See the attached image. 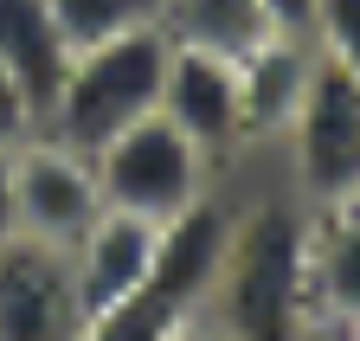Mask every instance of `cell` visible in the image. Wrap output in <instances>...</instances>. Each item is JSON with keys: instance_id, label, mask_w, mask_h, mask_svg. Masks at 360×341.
Wrapping results in <instances>:
<instances>
[{"instance_id": "14", "label": "cell", "mask_w": 360, "mask_h": 341, "mask_svg": "<svg viewBox=\"0 0 360 341\" xmlns=\"http://www.w3.org/2000/svg\"><path fill=\"white\" fill-rule=\"evenodd\" d=\"M52 13H58L65 46L84 52V46H103V39H116V32L161 26L167 20V0H52Z\"/></svg>"}, {"instance_id": "10", "label": "cell", "mask_w": 360, "mask_h": 341, "mask_svg": "<svg viewBox=\"0 0 360 341\" xmlns=\"http://www.w3.org/2000/svg\"><path fill=\"white\" fill-rule=\"evenodd\" d=\"M161 116H167L206 161L238 155V148H245V116H238V71H232V58L174 39L167 77H161Z\"/></svg>"}, {"instance_id": "4", "label": "cell", "mask_w": 360, "mask_h": 341, "mask_svg": "<svg viewBox=\"0 0 360 341\" xmlns=\"http://www.w3.org/2000/svg\"><path fill=\"white\" fill-rule=\"evenodd\" d=\"M90 174H97L103 206L135 212V219H155V226H161V219L187 212V206L206 193L212 161L155 110V116L129 122L122 136H110L97 155H90Z\"/></svg>"}, {"instance_id": "2", "label": "cell", "mask_w": 360, "mask_h": 341, "mask_svg": "<svg viewBox=\"0 0 360 341\" xmlns=\"http://www.w3.org/2000/svg\"><path fill=\"white\" fill-rule=\"evenodd\" d=\"M167 52H174L167 26H135V32L103 39V46L71 52V71L58 84L52 110H45V136H58L77 155H97L110 136L129 129V122L155 116L161 110Z\"/></svg>"}, {"instance_id": "12", "label": "cell", "mask_w": 360, "mask_h": 341, "mask_svg": "<svg viewBox=\"0 0 360 341\" xmlns=\"http://www.w3.org/2000/svg\"><path fill=\"white\" fill-rule=\"evenodd\" d=\"M0 65L32 91L39 116L52 110L58 84L71 71V46H65V32H58L52 0H0Z\"/></svg>"}, {"instance_id": "18", "label": "cell", "mask_w": 360, "mask_h": 341, "mask_svg": "<svg viewBox=\"0 0 360 341\" xmlns=\"http://www.w3.org/2000/svg\"><path fill=\"white\" fill-rule=\"evenodd\" d=\"M0 238H13V148H0Z\"/></svg>"}, {"instance_id": "13", "label": "cell", "mask_w": 360, "mask_h": 341, "mask_svg": "<svg viewBox=\"0 0 360 341\" xmlns=\"http://www.w3.org/2000/svg\"><path fill=\"white\" fill-rule=\"evenodd\" d=\"M161 26L174 39H187V46H206V52H225V58L251 52L257 39L270 32V20H264L257 0H167V20Z\"/></svg>"}, {"instance_id": "7", "label": "cell", "mask_w": 360, "mask_h": 341, "mask_svg": "<svg viewBox=\"0 0 360 341\" xmlns=\"http://www.w3.org/2000/svg\"><path fill=\"white\" fill-rule=\"evenodd\" d=\"M0 341H84L71 258L39 238H0Z\"/></svg>"}, {"instance_id": "6", "label": "cell", "mask_w": 360, "mask_h": 341, "mask_svg": "<svg viewBox=\"0 0 360 341\" xmlns=\"http://www.w3.org/2000/svg\"><path fill=\"white\" fill-rule=\"evenodd\" d=\"M103 212L97 174H90V155L65 148L58 136H26L13 148V232L71 251L77 232Z\"/></svg>"}, {"instance_id": "3", "label": "cell", "mask_w": 360, "mask_h": 341, "mask_svg": "<svg viewBox=\"0 0 360 341\" xmlns=\"http://www.w3.org/2000/svg\"><path fill=\"white\" fill-rule=\"evenodd\" d=\"M225 238H232V206L212 193H200L187 212L161 219L148 283L135 290V303H122L97 328V341H167L193 316H206L219 264H225Z\"/></svg>"}, {"instance_id": "11", "label": "cell", "mask_w": 360, "mask_h": 341, "mask_svg": "<svg viewBox=\"0 0 360 341\" xmlns=\"http://www.w3.org/2000/svg\"><path fill=\"white\" fill-rule=\"evenodd\" d=\"M238 71V116H245V142H283L290 122L302 110L315 46L302 32H264L251 52L232 58Z\"/></svg>"}, {"instance_id": "1", "label": "cell", "mask_w": 360, "mask_h": 341, "mask_svg": "<svg viewBox=\"0 0 360 341\" xmlns=\"http://www.w3.org/2000/svg\"><path fill=\"white\" fill-rule=\"evenodd\" d=\"M302 232L309 219L290 206H251L232 212L225 264L212 283L206 316L232 341H283L302 335Z\"/></svg>"}, {"instance_id": "5", "label": "cell", "mask_w": 360, "mask_h": 341, "mask_svg": "<svg viewBox=\"0 0 360 341\" xmlns=\"http://www.w3.org/2000/svg\"><path fill=\"white\" fill-rule=\"evenodd\" d=\"M290 155H296V187L309 200H341L360 193V77L335 58L315 52L302 110L290 122Z\"/></svg>"}, {"instance_id": "15", "label": "cell", "mask_w": 360, "mask_h": 341, "mask_svg": "<svg viewBox=\"0 0 360 341\" xmlns=\"http://www.w3.org/2000/svg\"><path fill=\"white\" fill-rule=\"evenodd\" d=\"M309 46L347 65L360 77V0H315V20H309Z\"/></svg>"}, {"instance_id": "16", "label": "cell", "mask_w": 360, "mask_h": 341, "mask_svg": "<svg viewBox=\"0 0 360 341\" xmlns=\"http://www.w3.org/2000/svg\"><path fill=\"white\" fill-rule=\"evenodd\" d=\"M45 129V116H39V103H32V91L0 65V148H20L26 136H39Z\"/></svg>"}, {"instance_id": "17", "label": "cell", "mask_w": 360, "mask_h": 341, "mask_svg": "<svg viewBox=\"0 0 360 341\" xmlns=\"http://www.w3.org/2000/svg\"><path fill=\"white\" fill-rule=\"evenodd\" d=\"M270 32H302L309 39V20H315V0H257Z\"/></svg>"}, {"instance_id": "8", "label": "cell", "mask_w": 360, "mask_h": 341, "mask_svg": "<svg viewBox=\"0 0 360 341\" xmlns=\"http://www.w3.org/2000/svg\"><path fill=\"white\" fill-rule=\"evenodd\" d=\"M155 238H161L155 219H135V212H116V206H103L77 232L65 258H71L77 309H84V341H97V328L122 303H135V290L148 283V264H155Z\"/></svg>"}, {"instance_id": "9", "label": "cell", "mask_w": 360, "mask_h": 341, "mask_svg": "<svg viewBox=\"0 0 360 341\" xmlns=\"http://www.w3.org/2000/svg\"><path fill=\"white\" fill-rule=\"evenodd\" d=\"M302 219V322L360 335V193L309 200Z\"/></svg>"}]
</instances>
